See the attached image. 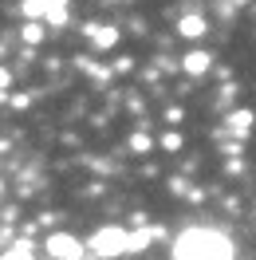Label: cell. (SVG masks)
Returning <instances> with one entry per match:
<instances>
[{
  "mask_svg": "<svg viewBox=\"0 0 256 260\" xmlns=\"http://www.w3.org/2000/svg\"><path fill=\"white\" fill-rule=\"evenodd\" d=\"M233 241L217 229H189L174 241V260H233Z\"/></svg>",
  "mask_w": 256,
  "mask_h": 260,
  "instance_id": "obj_1",
  "label": "cell"
},
{
  "mask_svg": "<svg viewBox=\"0 0 256 260\" xmlns=\"http://www.w3.org/2000/svg\"><path fill=\"white\" fill-rule=\"evenodd\" d=\"M91 252L95 256H126V233L118 225H107L91 237Z\"/></svg>",
  "mask_w": 256,
  "mask_h": 260,
  "instance_id": "obj_2",
  "label": "cell"
},
{
  "mask_svg": "<svg viewBox=\"0 0 256 260\" xmlns=\"http://www.w3.org/2000/svg\"><path fill=\"white\" fill-rule=\"evenodd\" d=\"M24 16L32 20H48L51 28H63L67 24V0H24Z\"/></svg>",
  "mask_w": 256,
  "mask_h": 260,
  "instance_id": "obj_3",
  "label": "cell"
},
{
  "mask_svg": "<svg viewBox=\"0 0 256 260\" xmlns=\"http://www.w3.org/2000/svg\"><path fill=\"white\" fill-rule=\"evenodd\" d=\"M51 260H83L87 256V248H83L79 237H71V233H51L48 241H44Z\"/></svg>",
  "mask_w": 256,
  "mask_h": 260,
  "instance_id": "obj_4",
  "label": "cell"
},
{
  "mask_svg": "<svg viewBox=\"0 0 256 260\" xmlns=\"http://www.w3.org/2000/svg\"><path fill=\"white\" fill-rule=\"evenodd\" d=\"M87 36H91V44H95V48H114V44H118V28H99V24H91V28H87Z\"/></svg>",
  "mask_w": 256,
  "mask_h": 260,
  "instance_id": "obj_5",
  "label": "cell"
},
{
  "mask_svg": "<svg viewBox=\"0 0 256 260\" xmlns=\"http://www.w3.org/2000/svg\"><path fill=\"white\" fill-rule=\"evenodd\" d=\"M177 32L185 36V40H201L205 36V16H181L177 20Z\"/></svg>",
  "mask_w": 256,
  "mask_h": 260,
  "instance_id": "obj_6",
  "label": "cell"
},
{
  "mask_svg": "<svg viewBox=\"0 0 256 260\" xmlns=\"http://www.w3.org/2000/svg\"><path fill=\"white\" fill-rule=\"evenodd\" d=\"M209 63H213V55H209V51H189V55L181 59V67H185L189 75H205Z\"/></svg>",
  "mask_w": 256,
  "mask_h": 260,
  "instance_id": "obj_7",
  "label": "cell"
},
{
  "mask_svg": "<svg viewBox=\"0 0 256 260\" xmlns=\"http://www.w3.org/2000/svg\"><path fill=\"white\" fill-rule=\"evenodd\" d=\"M0 260H36V248H32V241H16L0 252Z\"/></svg>",
  "mask_w": 256,
  "mask_h": 260,
  "instance_id": "obj_8",
  "label": "cell"
},
{
  "mask_svg": "<svg viewBox=\"0 0 256 260\" xmlns=\"http://www.w3.org/2000/svg\"><path fill=\"white\" fill-rule=\"evenodd\" d=\"M150 241H154V229H134V233H126V252H142Z\"/></svg>",
  "mask_w": 256,
  "mask_h": 260,
  "instance_id": "obj_9",
  "label": "cell"
},
{
  "mask_svg": "<svg viewBox=\"0 0 256 260\" xmlns=\"http://www.w3.org/2000/svg\"><path fill=\"white\" fill-rule=\"evenodd\" d=\"M229 130L233 134H248L252 130V111H233L229 114Z\"/></svg>",
  "mask_w": 256,
  "mask_h": 260,
  "instance_id": "obj_10",
  "label": "cell"
},
{
  "mask_svg": "<svg viewBox=\"0 0 256 260\" xmlns=\"http://www.w3.org/2000/svg\"><path fill=\"white\" fill-rule=\"evenodd\" d=\"M150 146H154V142H150V134H146V130H138V134L130 138V150H134V154H146Z\"/></svg>",
  "mask_w": 256,
  "mask_h": 260,
  "instance_id": "obj_11",
  "label": "cell"
},
{
  "mask_svg": "<svg viewBox=\"0 0 256 260\" xmlns=\"http://www.w3.org/2000/svg\"><path fill=\"white\" fill-rule=\"evenodd\" d=\"M24 40H28V44H40V40H44V28H40V24H24Z\"/></svg>",
  "mask_w": 256,
  "mask_h": 260,
  "instance_id": "obj_12",
  "label": "cell"
},
{
  "mask_svg": "<svg viewBox=\"0 0 256 260\" xmlns=\"http://www.w3.org/2000/svg\"><path fill=\"white\" fill-rule=\"evenodd\" d=\"M162 146L170 150V154H174V150H181V134H177V130H170V134L162 138Z\"/></svg>",
  "mask_w": 256,
  "mask_h": 260,
  "instance_id": "obj_13",
  "label": "cell"
},
{
  "mask_svg": "<svg viewBox=\"0 0 256 260\" xmlns=\"http://www.w3.org/2000/svg\"><path fill=\"white\" fill-rule=\"evenodd\" d=\"M8 79H12V75H8V67H0V91L8 87Z\"/></svg>",
  "mask_w": 256,
  "mask_h": 260,
  "instance_id": "obj_14",
  "label": "cell"
},
{
  "mask_svg": "<svg viewBox=\"0 0 256 260\" xmlns=\"http://www.w3.org/2000/svg\"><path fill=\"white\" fill-rule=\"evenodd\" d=\"M0 189H4V181H0Z\"/></svg>",
  "mask_w": 256,
  "mask_h": 260,
  "instance_id": "obj_15",
  "label": "cell"
}]
</instances>
